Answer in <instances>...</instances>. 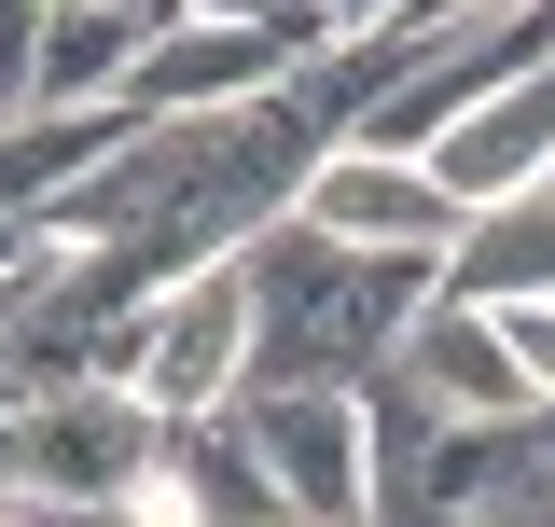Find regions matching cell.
<instances>
[{
  "label": "cell",
  "mask_w": 555,
  "mask_h": 527,
  "mask_svg": "<svg viewBox=\"0 0 555 527\" xmlns=\"http://www.w3.org/2000/svg\"><path fill=\"white\" fill-rule=\"evenodd\" d=\"M236 264H250V389H361L403 347V320L444 292L430 250H347L306 208L264 222Z\"/></svg>",
  "instance_id": "6da1fadb"
},
{
  "label": "cell",
  "mask_w": 555,
  "mask_h": 527,
  "mask_svg": "<svg viewBox=\"0 0 555 527\" xmlns=\"http://www.w3.org/2000/svg\"><path fill=\"white\" fill-rule=\"evenodd\" d=\"M153 472H167V402L112 389V375H69V389H42L14 430H0V486H28V500L139 514Z\"/></svg>",
  "instance_id": "7a4b0ae2"
},
{
  "label": "cell",
  "mask_w": 555,
  "mask_h": 527,
  "mask_svg": "<svg viewBox=\"0 0 555 527\" xmlns=\"http://www.w3.org/2000/svg\"><path fill=\"white\" fill-rule=\"evenodd\" d=\"M98 375L139 402H167V416H208V402H250V264H181L153 306H126L112 320V347H98Z\"/></svg>",
  "instance_id": "3957f363"
},
{
  "label": "cell",
  "mask_w": 555,
  "mask_h": 527,
  "mask_svg": "<svg viewBox=\"0 0 555 527\" xmlns=\"http://www.w3.org/2000/svg\"><path fill=\"white\" fill-rule=\"evenodd\" d=\"M306 222H320V236H347V250H430V264H459V236H473V195H459L430 153L334 139V153H320V181H306Z\"/></svg>",
  "instance_id": "277c9868"
},
{
  "label": "cell",
  "mask_w": 555,
  "mask_h": 527,
  "mask_svg": "<svg viewBox=\"0 0 555 527\" xmlns=\"http://www.w3.org/2000/svg\"><path fill=\"white\" fill-rule=\"evenodd\" d=\"M389 361H403V375L444 402L459 430H528V416H542V375H528L514 320H500L486 292H459V278H444V292L403 320V347H389Z\"/></svg>",
  "instance_id": "5b68a950"
},
{
  "label": "cell",
  "mask_w": 555,
  "mask_h": 527,
  "mask_svg": "<svg viewBox=\"0 0 555 527\" xmlns=\"http://www.w3.org/2000/svg\"><path fill=\"white\" fill-rule=\"evenodd\" d=\"M250 430H264L278 486H292V527H375V416H361V389H250Z\"/></svg>",
  "instance_id": "8992f818"
},
{
  "label": "cell",
  "mask_w": 555,
  "mask_h": 527,
  "mask_svg": "<svg viewBox=\"0 0 555 527\" xmlns=\"http://www.w3.org/2000/svg\"><path fill=\"white\" fill-rule=\"evenodd\" d=\"M430 167H444L473 208H500V195H528V181H555V69H514L500 98H473L459 126L430 139Z\"/></svg>",
  "instance_id": "52a82bcc"
},
{
  "label": "cell",
  "mask_w": 555,
  "mask_h": 527,
  "mask_svg": "<svg viewBox=\"0 0 555 527\" xmlns=\"http://www.w3.org/2000/svg\"><path fill=\"white\" fill-rule=\"evenodd\" d=\"M0 527H42V500H28V486H0Z\"/></svg>",
  "instance_id": "ba28073f"
},
{
  "label": "cell",
  "mask_w": 555,
  "mask_h": 527,
  "mask_svg": "<svg viewBox=\"0 0 555 527\" xmlns=\"http://www.w3.org/2000/svg\"><path fill=\"white\" fill-rule=\"evenodd\" d=\"M181 14H278V0H181Z\"/></svg>",
  "instance_id": "9c48e42d"
},
{
  "label": "cell",
  "mask_w": 555,
  "mask_h": 527,
  "mask_svg": "<svg viewBox=\"0 0 555 527\" xmlns=\"http://www.w3.org/2000/svg\"><path fill=\"white\" fill-rule=\"evenodd\" d=\"M112 14H153V28H167V14H181V0H112Z\"/></svg>",
  "instance_id": "30bf717a"
}]
</instances>
